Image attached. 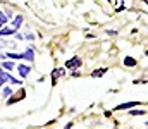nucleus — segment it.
Returning a JSON list of instances; mask_svg holds the SVG:
<instances>
[{
  "label": "nucleus",
  "instance_id": "nucleus-9",
  "mask_svg": "<svg viewBox=\"0 0 148 129\" xmlns=\"http://www.w3.org/2000/svg\"><path fill=\"white\" fill-rule=\"evenodd\" d=\"M105 72H107V69H97V71L91 72V76H93V78H102Z\"/></svg>",
  "mask_w": 148,
  "mask_h": 129
},
{
  "label": "nucleus",
  "instance_id": "nucleus-16",
  "mask_svg": "<svg viewBox=\"0 0 148 129\" xmlns=\"http://www.w3.org/2000/svg\"><path fill=\"white\" fill-rule=\"evenodd\" d=\"M0 86H2V85H0Z\"/></svg>",
  "mask_w": 148,
  "mask_h": 129
},
{
  "label": "nucleus",
  "instance_id": "nucleus-2",
  "mask_svg": "<svg viewBox=\"0 0 148 129\" xmlns=\"http://www.w3.org/2000/svg\"><path fill=\"white\" fill-rule=\"evenodd\" d=\"M3 83H10V85H21V81H19L17 78H12L9 72H3V71L0 69V85H3Z\"/></svg>",
  "mask_w": 148,
  "mask_h": 129
},
{
  "label": "nucleus",
  "instance_id": "nucleus-3",
  "mask_svg": "<svg viewBox=\"0 0 148 129\" xmlns=\"http://www.w3.org/2000/svg\"><path fill=\"white\" fill-rule=\"evenodd\" d=\"M24 96H26V91L21 88V89H19V93H16L12 98H9V100H7V105H12V103H16V102H19V100H23Z\"/></svg>",
  "mask_w": 148,
  "mask_h": 129
},
{
  "label": "nucleus",
  "instance_id": "nucleus-7",
  "mask_svg": "<svg viewBox=\"0 0 148 129\" xmlns=\"http://www.w3.org/2000/svg\"><path fill=\"white\" fill-rule=\"evenodd\" d=\"M14 33H17L16 28H3V29H0V36H7V35H14Z\"/></svg>",
  "mask_w": 148,
  "mask_h": 129
},
{
  "label": "nucleus",
  "instance_id": "nucleus-15",
  "mask_svg": "<svg viewBox=\"0 0 148 129\" xmlns=\"http://www.w3.org/2000/svg\"><path fill=\"white\" fill-rule=\"evenodd\" d=\"M73 128V124H67V126H66V129H71Z\"/></svg>",
  "mask_w": 148,
  "mask_h": 129
},
{
  "label": "nucleus",
  "instance_id": "nucleus-8",
  "mask_svg": "<svg viewBox=\"0 0 148 129\" xmlns=\"http://www.w3.org/2000/svg\"><path fill=\"white\" fill-rule=\"evenodd\" d=\"M124 64L129 66V67H134V66H136V59H133V57H126V59H124Z\"/></svg>",
  "mask_w": 148,
  "mask_h": 129
},
{
  "label": "nucleus",
  "instance_id": "nucleus-1",
  "mask_svg": "<svg viewBox=\"0 0 148 129\" xmlns=\"http://www.w3.org/2000/svg\"><path fill=\"white\" fill-rule=\"evenodd\" d=\"M2 59H10V60H21V59H26V60H33L35 59V52L31 48H28L24 53H3Z\"/></svg>",
  "mask_w": 148,
  "mask_h": 129
},
{
  "label": "nucleus",
  "instance_id": "nucleus-11",
  "mask_svg": "<svg viewBox=\"0 0 148 129\" xmlns=\"http://www.w3.org/2000/svg\"><path fill=\"white\" fill-rule=\"evenodd\" d=\"M129 114H131V115H145L147 110H131Z\"/></svg>",
  "mask_w": 148,
  "mask_h": 129
},
{
  "label": "nucleus",
  "instance_id": "nucleus-10",
  "mask_svg": "<svg viewBox=\"0 0 148 129\" xmlns=\"http://www.w3.org/2000/svg\"><path fill=\"white\" fill-rule=\"evenodd\" d=\"M21 24H23V16H16V17H14V28L17 29Z\"/></svg>",
  "mask_w": 148,
  "mask_h": 129
},
{
  "label": "nucleus",
  "instance_id": "nucleus-4",
  "mask_svg": "<svg viewBox=\"0 0 148 129\" xmlns=\"http://www.w3.org/2000/svg\"><path fill=\"white\" fill-rule=\"evenodd\" d=\"M66 67H67V69H79V67H81V59H79V57H74L71 60H67V62H66Z\"/></svg>",
  "mask_w": 148,
  "mask_h": 129
},
{
  "label": "nucleus",
  "instance_id": "nucleus-12",
  "mask_svg": "<svg viewBox=\"0 0 148 129\" xmlns=\"http://www.w3.org/2000/svg\"><path fill=\"white\" fill-rule=\"evenodd\" d=\"M7 19H9V17H7V16H3V12H0V28L7 23Z\"/></svg>",
  "mask_w": 148,
  "mask_h": 129
},
{
  "label": "nucleus",
  "instance_id": "nucleus-6",
  "mask_svg": "<svg viewBox=\"0 0 148 129\" xmlns=\"http://www.w3.org/2000/svg\"><path fill=\"white\" fill-rule=\"evenodd\" d=\"M17 71H19V76H21V78H26V76L29 74V67L24 66V64H19V66H17Z\"/></svg>",
  "mask_w": 148,
  "mask_h": 129
},
{
  "label": "nucleus",
  "instance_id": "nucleus-13",
  "mask_svg": "<svg viewBox=\"0 0 148 129\" xmlns=\"http://www.w3.org/2000/svg\"><path fill=\"white\" fill-rule=\"evenodd\" d=\"M3 67H5L7 71H12V69H14V62H3Z\"/></svg>",
  "mask_w": 148,
  "mask_h": 129
},
{
  "label": "nucleus",
  "instance_id": "nucleus-14",
  "mask_svg": "<svg viewBox=\"0 0 148 129\" xmlns=\"http://www.w3.org/2000/svg\"><path fill=\"white\" fill-rule=\"evenodd\" d=\"M9 95H12V89L5 86V88H3V93H2V96H9Z\"/></svg>",
  "mask_w": 148,
  "mask_h": 129
},
{
  "label": "nucleus",
  "instance_id": "nucleus-5",
  "mask_svg": "<svg viewBox=\"0 0 148 129\" xmlns=\"http://www.w3.org/2000/svg\"><path fill=\"white\" fill-rule=\"evenodd\" d=\"M140 105V102H127V103H121V105H117L114 110H127V109H133V107H138Z\"/></svg>",
  "mask_w": 148,
  "mask_h": 129
}]
</instances>
